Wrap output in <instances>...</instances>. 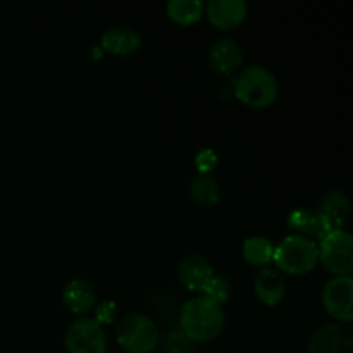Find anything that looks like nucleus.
<instances>
[{
    "label": "nucleus",
    "instance_id": "f257e3e1",
    "mask_svg": "<svg viewBox=\"0 0 353 353\" xmlns=\"http://www.w3.org/2000/svg\"><path fill=\"white\" fill-rule=\"evenodd\" d=\"M224 310L216 302L200 295L183 303L179 310V330L193 343H207L223 333Z\"/></svg>",
    "mask_w": 353,
    "mask_h": 353
},
{
    "label": "nucleus",
    "instance_id": "f03ea898",
    "mask_svg": "<svg viewBox=\"0 0 353 353\" xmlns=\"http://www.w3.org/2000/svg\"><path fill=\"white\" fill-rule=\"evenodd\" d=\"M233 93L252 109H268L278 100L279 85L276 76L262 65H248L233 79Z\"/></svg>",
    "mask_w": 353,
    "mask_h": 353
},
{
    "label": "nucleus",
    "instance_id": "7ed1b4c3",
    "mask_svg": "<svg viewBox=\"0 0 353 353\" xmlns=\"http://www.w3.org/2000/svg\"><path fill=\"white\" fill-rule=\"evenodd\" d=\"M272 262L281 274H309L319 264V247L310 238L290 234L274 247Z\"/></svg>",
    "mask_w": 353,
    "mask_h": 353
},
{
    "label": "nucleus",
    "instance_id": "20e7f679",
    "mask_svg": "<svg viewBox=\"0 0 353 353\" xmlns=\"http://www.w3.org/2000/svg\"><path fill=\"white\" fill-rule=\"evenodd\" d=\"M116 340L126 353H154L159 348L161 333L150 317L133 312L117 321Z\"/></svg>",
    "mask_w": 353,
    "mask_h": 353
},
{
    "label": "nucleus",
    "instance_id": "39448f33",
    "mask_svg": "<svg viewBox=\"0 0 353 353\" xmlns=\"http://www.w3.org/2000/svg\"><path fill=\"white\" fill-rule=\"evenodd\" d=\"M319 262L334 278L352 276L353 238L347 230L331 231L319 241Z\"/></svg>",
    "mask_w": 353,
    "mask_h": 353
},
{
    "label": "nucleus",
    "instance_id": "423d86ee",
    "mask_svg": "<svg viewBox=\"0 0 353 353\" xmlns=\"http://www.w3.org/2000/svg\"><path fill=\"white\" fill-rule=\"evenodd\" d=\"M69 353H107V336L102 326L92 317H78L64 336Z\"/></svg>",
    "mask_w": 353,
    "mask_h": 353
},
{
    "label": "nucleus",
    "instance_id": "0eeeda50",
    "mask_svg": "<svg viewBox=\"0 0 353 353\" xmlns=\"http://www.w3.org/2000/svg\"><path fill=\"white\" fill-rule=\"evenodd\" d=\"M323 307L336 323L350 324L353 321V279L352 276L333 278L324 285Z\"/></svg>",
    "mask_w": 353,
    "mask_h": 353
},
{
    "label": "nucleus",
    "instance_id": "6e6552de",
    "mask_svg": "<svg viewBox=\"0 0 353 353\" xmlns=\"http://www.w3.org/2000/svg\"><path fill=\"white\" fill-rule=\"evenodd\" d=\"M307 353H353L352 330L341 323L317 327L307 345Z\"/></svg>",
    "mask_w": 353,
    "mask_h": 353
},
{
    "label": "nucleus",
    "instance_id": "1a4fd4ad",
    "mask_svg": "<svg viewBox=\"0 0 353 353\" xmlns=\"http://www.w3.org/2000/svg\"><path fill=\"white\" fill-rule=\"evenodd\" d=\"M203 12L209 17L210 24L217 30H236L247 19L248 6L243 0H210L205 3Z\"/></svg>",
    "mask_w": 353,
    "mask_h": 353
},
{
    "label": "nucleus",
    "instance_id": "9d476101",
    "mask_svg": "<svg viewBox=\"0 0 353 353\" xmlns=\"http://www.w3.org/2000/svg\"><path fill=\"white\" fill-rule=\"evenodd\" d=\"M243 64V50L231 38H221L210 47V65L221 76H231Z\"/></svg>",
    "mask_w": 353,
    "mask_h": 353
},
{
    "label": "nucleus",
    "instance_id": "9b49d317",
    "mask_svg": "<svg viewBox=\"0 0 353 353\" xmlns=\"http://www.w3.org/2000/svg\"><path fill=\"white\" fill-rule=\"evenodd\" d=\"M214 274L210 262L202 255H188L179 262L178 278L190 292H202Z\"/></svg>",
    "mask_w": 353,
    "mask_h": 353
},
{
    "label": "nucleus",
    "instance_id": "f8f14e48",
    "mask_svg": "<svg viewBox=\"0 0 353 353\" xmlns=\"http://www.w3.org/2000/svg\"><path fill=\"white\" fill-rule=\"evenodd\" d=\"M254 292L259 302L264 303L265 307L278 305L286 295L285 276L278 269L264 268L255 278Z\"/></svg>",
    "mask_w": 353,
    "mask_h": 353
},
{
    "label": "nucleus",
    "instance_id": "ddd939ff",
    "mask_svg": "<svg viewBox=\"0 0 353 353\" xmlns=\"http://www.w3.org/2000/svg\"><path fill=\"white\" fill-rule=\"evenodd\" d=\"M316 212L323 217L331 231L345 230L348 217H350V200L341 192H331L321 200Z\"/></svg>",
    "mask_w": 353,
    "mask_h": 353
},
{
    "label": "nucleus",
    "instance_id": "4468645a",
    "mask_svg": "<svg viewBox=\"0 0 353 353\" xmlns=\"http://www.w3.org/2000/svg\"><path fill=\"white\" fill-rule=\"evenodd\" d=\"M288 228L295 234L310 238V240H314L316 243L323 240L326 234L331 233L327 224L324 223L323 217H321L316 210H293L288 216Z\"/></svg>",
    "mask_w": 353,
    "mask_h": 353
},
{
    "label": "nucleus",
    "instance_id": "2eb2a0df",
    "mask_svg": "<svg viewBox=\"0 0 353 353\" xmlns=\"http://www.w3.org/2000/svg\"><path fill=\"white\" fill-rule=\"evenodd\" d=\"M64 305L76 316H85L97 305V293L85 279H72L62 293Z\"/></svg>",
    "mask_w": 353,
    "mask_h": 353
},
{
    "label": "nucleus",
    "instance_id": "dca6fc26",
    "mask_svg": "<svg viewBox=\"0 0 353 353\" xmlns=\"http://www.w3.org/2000/svg\"><path fill=\"white\" fill-rule=\"evenodd\" d=\"M141 45V38L130 28H110L102 37V48L112 55H130Z\"/></svg>",
    "mask_w": 353,
    "mask_h": 353
},
{
    "label": "nucleus",
    "instance_id": "f3484780",
    "mask_svg": "<svg viewBox=\"0 0 353 353\" xmlns=\"http://www.w3.org/2000/svg\"><path fill=\"white\" fill-rule=\"evenodd\" d=\"M169 19L174 21L179 26H192L199 23L205 10V3L202 0H171L168 3Z\"/></svg>",
    "mask_w": 353,
    "mask_h": 353
},
{
    "label": "nucleus",
    "instance_id": "a211bd4d",
    "mask_svg": "<svg viewBox=\"0 0 353 353\" xmlns=\"http://www.w3.org/2000/svg\"><path fill=\"white\" fill-rule=\"evenodd\" d=\"M190 196L199 207H212L221 199V186L210 174H199L190 183Z\"/></svg>",
    "mask_w": 353,
    "mask_h": 353
},
{
    "label": "nucleus",
    "instance_id": "6ab92c4d",
    "mask_svg": "<svg viewBox=\"0 0 353 353\" xmlns=\"http://www.w3.org/2000/svg\"><path fill=\"white\" fill-rule=\"evenodd\" d=\"M274 245L264 236H252L243 243V257L255 268H268L272 262Z\"/></svg>",
    "mask_w": 353,
    "mask_h": 353
},
{
    "label": "nucleus",
    "instance_id": "aec40b11",
    "mask_svg": "<svg viewBox=\"0 0 353 353\" xmlns=\"http://www.w3.org/2000/svg\"><path fill=\"white\" fill-rule=\"evenodd\" d=\"M162 353H193V341L181 330H172L159 341Z\"/></svg>",
    "mask_w": 353,
    "mask_h": 353
},
{
    "label": "nucleus",
    "instance_id": "412c9836",
    "mask_svg": "<svg viewBox=\"0 0 353 353\" xmlns=\"http://www.w3.org/2000/svg\"><path fill=\"white\" fill-rule=\"evenodd\" d=\"M203 296H207L209 300L216 302L217 305L223 307L224 303H228L231 296V290H230V283L223 278V276H217L214 274L210 278V281L207 283L205 288L202 290Z\"/></svg>",
    "mask_w": 353,
    "mask_h": 353
},
{
    "label": "nucleus",
    "instance_id": "4be33fe9",
    "mask_svg": "<svg viewBox=\"0 0 353 353\" xmlns=\"http://www.w3.org/2000/svg\"><path fill=\"white\" fill-rule=\"evenodd\" d=\"M217 161H219V159H217L216 152L214 150H210V148H203V150H200L195 157V164H196V169H199V174H210V172L217 168Z\"/></svg>",
    "mask_w": 353,
    "mask_h": 353
},
{
    "label": "nucleus",
    "instance_id": "5701e85b",
    "mask_svg": "<svg viewBox=\"0 0 353 353\" xmlns=\"http://www.w3.org/2000/svg\"><path fill=\"white\" fill-rule=\"evenodd\" d=\"M117 319V305L114 302H102L95 307V321L102 324H110Z\"/></svg>",
    "mask_w": 353,
    "mask_h": 353
}]
</instances>
